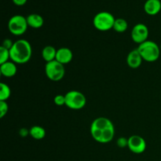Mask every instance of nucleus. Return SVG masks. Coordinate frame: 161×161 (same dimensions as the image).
<instances>
[{"label":"nucleus","mask_w":161,"mask_h":161,"mask_svg":"<svg viewBox=\"0 0 161 161\" xmlns=\"http://www.w3.org/2000/svg\"><path fill=\"white\" fill-rule=\"evenodd\" d=\"M91 135L97 142L102 144L108 143L115 136L114 125L106 117L96 118L91 124Z\"/></svg>","instance_id":"1"},{"label":"nucleus","mask_w":161,"mask_h":161,"mask_svg":"<svg viewBox=\"0 0 161 161\" xmlns=\"http://www.w3.org/2000/svg\"><path fill=\"white\" fill-rule=\"evenodd\" d=\"M10 60L15 64H24L30 61L32 55V49L26 39H18L14 42L12 48L9 50Z\"/></svg>","instance_id":"2"},{"label":"nucleus","mask_w":161,"mask_h":161,"mask_svg":"<svg viewBox=\"0 0 161 161\" xmlns=\"http://www.w3.org/2000/svg\"><path fill=\"white\" fill-rule=\"evenodd\" d=\"M137 49L141 54L143 61L147 62H154L157 61L160 56V47L153 41H146L138 45Z\"/></svg>","instance_id":"3"},{"label":"nucleus","mask_w":161,"mask_h":161,"mask_svg":"<svg viewBox=\"0 0 161 161\" xmlns=\"http://www.w3.org/2000/svg\"><path fill=\"white\" fill-rule=\"evenodd\" d=\"M116 18L109 12L102 11L94 16L93 25L94 28L101 31H106L113 29Z\"/></svg>","instance_id":"4"},{"label":"nucleus","mask_w":161,"mask_h":161,"mask_svg":"<svg viewBox=\"0 0 161 161\" xmlns=\"http://www.w3.org/2000/svg\"><path fill=\"white\" fill-rule=\"evenodd\" d=\"M65 105L72 110H80L84 108L86 98L84 94L78 91H70L64 94Z\"/></svg>","instance_id":"5"},{"label":"nucleus","mask_w":161,"mask_h":161,"mask_svg":"<svg viewBox=\"0 0 161 161\" xmlns=\"http://www.w3.org/2000/svg\"><path fill=\"white\" fill-rule=\"evenodd\" d=\"M45 73L47 78L53 82H58L62 80L65 74L64 64H61L56 60L46 63Z\"/></svg>","instance_id":"6"},{"label":"nucleus","mask_w":161,"mask_h":161,"mask_svg":"<svg viewBox=\"0 0 161 161\" xmlns=\"http://www.w3.org/2000/svg\"><path fill=\"white\" fill-rule=\"evenodd\" d=\"M27 18L22 15H14L8 22V29L14 36H22L28 29Z\"/></svg>","instance_id":"7"},{"label":"nucleus","mask_w":161,"mask_h":161,"mask_svg":"<svg viewBox=\"0 0 161 161\" xmlns=\"http://www.w3.org/2000/svg\"><path fill=\"white\" fill-rule=\"evenodd\" d=\"M131 39L138 45L142 44V42L148 40L149 37V28L144 24H137L132 28L131 33Z\"/></svg>","instance_id":"8"},{"label":"nucleus","mask_w":161,"mask_h":161,"mask_svg":"<svg viewBox=\"0 0 161 161\" xmlns=\"http://www.w3.org/2000/svg\"><path fill=\"white\" fill-rule=\"evenodd\" d=\"M127 147L133 153L141 154L146 151V142L139 135H132L128 138Z\"/></svg>","instance_id":"9"},{"label":"nucleus","mask_w":161,"mask_h":161,"mask_svg":"<svg viewBox=\"0 0 161 161\" xmlns=\"http://www.w3.org/2000/svg\"><path fill=\"white\" fill-rule=\"evenodd\" d=\"M73 58L72 51L68 47H61L58 49L56 54V61L62 64H67L72 61Z\"/></svg>","instance_id":"10"},{"label":"nucleus","mask_w":161,"mask_h":161,"mask_svg":"<svg viewBox=\"0 0 161 161\" xmlns=\"http://www.w3.org/2000/svg\"><path fill=\"white\" fill-rule=\"evenodd\" d=\"M142 61L143 59L138 49L131 50L127 57V63L130 69H138L141 66Z\"/></svg>","instance_id":"11"},{"label":"nucleus","mask_w":161,"mask_h":161,"mask_svg":"<svg viewBox=\"0 0 161 161\" xmlns=\"http://www.w3.org/2000/svg\"><path fill=\"white\" fill-rule=\"evenodd\" d=\"M17 69L16 64L11 61H7L6 63L0 64V72L2 75L6 78H11L17 74Z\"/></svg>","instance_id":"12"},{"label":"nucleus","mask_w":161,"mask_h":161,"mask_svg":"<svg viewBox=\"0 0 161 161\" xmlns=\"http://www.w3.org/2000/svg\"><path fill=\"white\" fill-rule=\"evenodd\" d=\"M144 10L148 15L155 16L161 10L160 0H147L145 3Z\"/></svg>","instance_id":"13"},{"label":"nucleus","mask_w":161,"mask_h":161,"mask_svg":"<svg viewBox=\"0 0 161 161\" xmlns=\"http://www.w3.org/2000/svg\"><path fill=\"white\" fill-rule=\"evenodd\" d=\"M27 18L28 27H31L32 28H40L44 25V19L41 15L37 14H31L28 15Z\"/></svg>","instance_id":"14"},{"label":"nucleus","mask_w":161,"mask_h":161,"mask_svg":"<svg viewBox=\"0 0 161 161\" xmlns=\"http://www.w3.org/2000/svg\"><path fill=\"white\" fill-rule=\"evenodd\" d=\"M57 50L52 46H47L42 50V58L46 62H50L56 59Z\"/></svg>","instance_id":"15"},{"label":"nucleus","mask_w":161,"mask_h":161,"mask_svg":"<svg viewBox=\"0 0 161 161\" xmlns=\"http://www.w3.org/2000/svg\"><path fill=\"white\" fill-rule=\"evenodd\" d=\"M29 135L36 140H42L46 136V130L41 126L35 125L29 130Z\"/></svg>","instance_id":"16"},{"label":"nucleus","mask_w":161,"mask_h":161,"mask_svg":"<svg viewBox=\"0 0 161 161\" xmlns=\"http://www.w3.org/2000/svg\"><path fill=\"white\" fill-rule=\"evenodd\" d=\"M128 28V24L127 21L124 18H116L115 20L113 28L115 31L118 33H123L126 31Z\"/></svg>","instance_id":"17"},{"label":"nucleus","mask_w":161,"mask_h":161,"mask_svg":"<svg viewBox=\"0 0 161 161\" xmlns=\"http://www.w3.org/2000/svg\"><path fill=\"white\" fill-rule=\"evenodd\" d=\"M11 95V90L6 83H0V101H5L9 99Z\"/></svg>","instance_id":"18"},{"label":"nucleus","mask_w":161,"mask_h":161,"mask_svg":"<svg viewBox=\"0 0 161 161\" xmlns=\"http://www.w3.org/2000/svg\"><path fill=\"white\" fill-rule=\"evenodd\" d=\"M9 59H10L9 50L1 46L0 47V64L9 61Z\"/></svg>","instance_id":"19"},{"label":"nucleus","mask_w":161,"mask_h":161,"mask_svg":"<svg viewBox=\"0 0 161 161\" xmlns=\"http://www.w3.org/2000/svg\"><path fill=\"white\" fill-rule=\"evenodd\" d=\"M9 106H8L7 102L5 101H0V118L3 119L8 113Z\"/></svg>","instance_id":"20"},{"label":"nucleus","mask_w":161,"mask_h":161,"mask_svg":"<svg viewBox=\"0 0 161 161\" xmlns=\"http://www.w3.org/2000/svg\"><path fill=\"white\" fill-rule=\"evenodd\" d=\"M53 102L58 106H62L65 105V97L62 94H58L53 98Z\"/></svg>","instance_id":"21"},{"label":"nucleus","mask_w":161,"mask_h":161,"mask_svg":"<svg viewBox=\"0 0 161 161\" xmlns=\"http://www.w3.org/2000/svg\"><path fill=\"white\" fill-rule=\"evenodd\" d=\"M116 144H117L118 147L119 148H124L127 147L128 145V138H125L124 137H121V138H118L116 141Z\"/></svg>","instance_id":"22"},{"label":"nucleus","mask_w":161,"mask_h":161,"mask_svg":"<svg viewBox=\"0 0 161 161\" xmlns=\"http://www.w3.org/2000/svg\"><path fill=\"white\" fill-rule=\"evenodd\" d=\"M13 45H14V42H12V40L9 39H6L3 42V45L2 47H5V48L8 49V50H10L12 48Z\"/></svg>","instance_id":"23"},{"label":"nucleus","mask_w":161,"mask_h":161,"mask_svg":"<svg viewBox=\"0 0 161 161\" xmlns=\"http://www.w3.org/2000/svg\"><path fill=\"white\" fill-rule=\"evenodd\" d=\"M13 3L16 5V6H22L26 4L27 1L28 0H12Z\"/></svg>","instance_id":"24"},{"label":"nucleus","mask_w":161,"mask_h":161,"mask_svg":"<svg viewBox=\"0 0 161 161\" xmlns=\"http://www.w3.org/2000/svg\"><path fill=\"white\" fill-rule=\"evenodd\" d=\"M19 134H20V136L25 137V136H27V135H29V130L26 128H22V129H20V131H19Z\"/></svg>","instance_id":"25"}]
</instances>
